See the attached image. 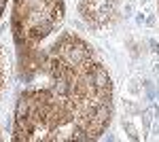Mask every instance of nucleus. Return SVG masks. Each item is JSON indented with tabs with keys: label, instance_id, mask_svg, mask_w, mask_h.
Here are the masks:
<instances>
[{
	"label": "nucleus",
	"instance_id": "1",
	"mask_svg": "<svg viewBox=\"0 0 159 142\" xmlns=\"http://www.w3.org/2000/svg\"><path fill=\"white\" fill-rule=\"evenodd\" d=\"M19 91L13 140H98L115 115L112 79L91 43L70 30L13 38Z\"/></svg>",
	"mask_w": 159,
	"mask_h": 142
},
{
	"label": "nucleus",
	"instance_id": "2",
	"mask_svg": "<svg viewBox=\"0 0 159 142\" xmlns=\"http://www.w3.org/2000/svg\"><path fill=\"white\" fill-rule=\"evenodd\" d=\"M9 79H11V68H9V55L4 53V49L0 45V98L9 87Z\"/></svg>",
	"mask_w": 159,
	"mask_h": 142
},
{
	"label": "nucleus",
	"instance_id": "3",
	"mask_svg": "<svg viewBox=\"0 0 159 142\" xmlns=\"http://www.w3.org/2000/svg\"><path fill=\"white\" fill-rule=\"evenodd\" d=\"M7 2H9V0H0V17H2L4 9H7Z\"/></svg>",
	"mask_w": 159,
	"mask_h": 142
},
{
	"label": "nucleus",
	"instance_id": "4",
	"mask_svg": "<svg viewBox=\"0 0 159 142\" xmlns=\"http://www.w3.org/2000/svg\"><path fill=\"white\" fill-rule=\"evenodd\" d=\"M157 9H159V0H157Z\"/></svg>",
	"mask_w": 159,
	"mask_h": 142
},
{
	"label": "nucleus",
	"instance_id": "5",
	"mask_svg": "<svg viewBox=\"0 0 159 142\" xmlns=\"http://www.w3.org/2000/svg\"><path fill=\"white\" fill-rule=\"evenodd\" d=\"M0 140H2V134H0Z\"/></svg>",
	"mask_w": 159,
	"mask_h": 142
}]
</instances>
